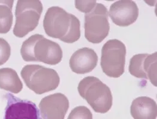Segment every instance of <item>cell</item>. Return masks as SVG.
<instances>
[{"label": "cell", "mask_w": 157, "mask_h": 119, "mask_svg": "<svg viewBox=\"0 0 157 119\" xmlns=\"http://www.w3.org/2000/svg\"><path fill=\"white\" fill-rule=\"evenodd\" d=\"M43 27L48 36L65 43H74L81 36L78 19L59 7H52L47 10Z\"/></svg>", "instance_id": "1"}, {"label": "cell", "mask_w": 157, "mask_h": 119, "mask_svg": "<svg viewBox=\"0 0 157 119\" xmlns=\"http://www.w3.org/2000/svg\"><path fill=\"white\" fill-rule=\"evenodd\" d=\"M21 54L25 61H40L49 65L59 64L63 57L60 45L40 34L32 35L23 43Z\"/></svg>", "instance_id": "2"}, {"label": "cell", "mask_w": 157, "mask_h": 119, "mask_svg": "<svg viewBox=\"0 0 157 119\" xmlns=\"http://www.w3.org/2000/svg\"><path fill=\"white\" fill-rule=\"evenodd\" d=\"M78 91L80 96L96 113L104 114L112 107L111 89L98 77L88 76L82 79L79 83Z\"/></svg>", "instance_id": "3"}, {"label": "cell", "mask_w": 157, "mask_h": 119, "mask_svg": "<svg viewBox=\"0 0 157 119\" xmlns=\"http://www.w3.org/2000/svg\"><path fill=\"white\" fill-rule=\"evenodd\" d=\"M21 75L26 87L38 95L56 89L60 83V77L55 70L41 65H26Z\"/></svg>", "instance_id": "4"}, {"label": "cell", "mask_w": 157, "mask_h": 119, "mask_svg": "<svg viewBox=\"0 0 157 119\" xmlns=\"http://www.w3.org/2000/svg\"><path fill=\"white\" fill-rule=\"evenodd\" d=\"M43 10V6L40 1H17L13 34L21 38L33 31L38 24Z\"/></svg>", "instance_id": "5"}, {"label": "cell", "mask_w": 157, "mask_h": 119, "mask_svg": "<svg viewBox=\"0 0 157 119\" xmlns=\"http://www.w3.org/2000/svg\"><path fill=\"white\" fill-rule=\"evenodd\" d=\"M126 47L118 39H111L101 49V65L103 73L110 77L118 78L124 72Z\"/></svg>", "instance_id": "6"}, {"label": "cell", "mask_w": 157, "mask_h": 119, "mask_svg": "<svg viewBox=\"0 0 157 119\" xmlns=\"http://www.w3.org/2000/svg\"><path fill=\"white\" fill-rule=\"evenodd\" d=\"M85 37L93 43L102 42L109 32L107 8L101 3H96L94 8L84 16Z\"/></svg>", "instance_id": "7"}, {"label": "cell", "mask_w": 157, "mask_h": 119, "mask_svg": "<svg viewBox=\"0 0 157 119\" xmlns=\"http://www.w3.org/2000/svg\"><path fill=\"white\" fill-rule=\"evenodd\" d=\"M157 52L152 54H136L130 61L129 72L137 78L149 79L157 87Z\"/></svg>", "instance_id": "8"}, {"label": "cell", "mask_w": 157, "mask_h": 119, "mask_svg": "<svg viewBox=\"0 0 157 119\" xmlns=\"http://www.w3.org/2000/svg\"><path fill=\"white\" fill-rule=\"evenodd\" d=\"M7 104L4 119H41L36 105L32 101L21 99L11 94H6Z\"/></svg>", "instance_id": "9"}, {"label": "cell", "mask_w": 157, "mask_h": 119, "mask_svg": "<svg viewBox=\"0 0 157 119\" xmlns=\"http://www.w3.org/2000/svg\"><path fill=\"white\" fill-rule=\"evenodd\" d=\"M69 107V100L62 93L43 98L39 104L42 119H65Z\"/></svg>", "instance_id": "10"}, {"label": "cell", "mask_w": 157, "mask_h": 119, "mask_svg": "<svg viewBox=\"0 0 157 119\" xmlns=\"http://www.w3.org/2000/svg\"><path fill=\"white\" fill-rule=\"evenodd\" d=\"M113 23L125 27L134 23L139 16L136 3L131 0H121L112 4L108 13Z\"/></svg>", "instance_id": "11"}, {"label": "cell", "mask_w": 157, "mask_h": 119, "mask_svg": "<svg viewBox=\"0 0 157 119\" xmlns=\"http://www.w3.org/2000/svg\"><path fill=\"white\" fill-rule=\"evenodd\" d=\"M98 61V57L96 52L93 49L84 47L72 54L69 60V66L77 74H86L96 67Z\"/></svg>", "instance_id": "12"}, {"label": "cell", "mask_w": 157, "mask_h": 119, "mask_svg": "<svg viewBox=\"0 0 157 119\" xmlns=\"http://www.w3.org/2000/svg\"><path fill=\"white\" fill-rule=\"evenodd\" d=\"M130 113L134 119H156L157 103L151 98H137L132 102Z\"/></svg>", "instance_id": "13"}, {"label": "cell", "mask_w": 157, "mask_h": 119, "mask_svg": "<svg viewBox=\"0 0 157 119\" xmlns=\"http://www.w3.org/2000/svg\"><path fill=\"white\" fill-rule=\"evenodd\" d=\"M0 88L13 94H18L22 90V82L14 70L11 68L0 69Z\"/></svg>", "instance_id": "14"}, {"label": "cell", "mask_w": 157, "mask_h": 119, "mask_svg": "<svg viewBox=\"0 0 157 119\" xmlns=\"http://www.w3.org/2000/svg\"><path fill=\"white\" fill-rule=\"evenodd\" d=\"M14 1L0 0V33L6 34L11 29L13 16L12 8Z\"/></svg>", "instance_id": "15"}, {"label": "cell", "mask_w": 157, "mask_h": 119, "mask_svg": "<svg viewBox=\"0 0 157 119\" xmlns=\"http://www.w3.org/2000/svg\"><path fill=\"white\" fill-rule=\"evenodd\" d=\"M67 119H93V115L87 107L78 106L71 111Z\"/></svg>", "instance_id": "16"}, {"label": "cell", "mask_w": 157, "mask_h": 119, "mask_svg": "<svg viewBox=\"0 0 157 119\" xmlns=\"http://www.w3.org/2000/svg\"><path fill=\"white\" fill-rule=\"evenodd\" d=\"M11 55V48L4 39L0 38V65L5 64Z\"/></svg>", "instance_id": "17"}, {"label": "cell", "mask_w": 157, "mask_h": 119, "mask_svg": "<svg viewBox=\"0 0 157 119\" xmlns=\"http://www.w3.org/2000/svg\"><path fill=\"white\" fill-rule=\"evenodd\" d=\"M96 1H75V7L79 11L87 13L96 6Z\"/></svg>", "instance_id": "18"}]
</instances>
